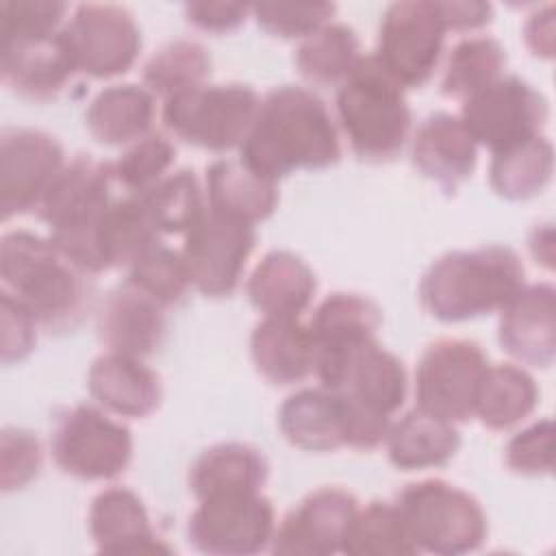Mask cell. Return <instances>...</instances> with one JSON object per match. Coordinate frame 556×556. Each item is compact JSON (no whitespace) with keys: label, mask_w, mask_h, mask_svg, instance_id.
Returning <instances> with one entry per match:
<instances>
[{"label":"cell","mask_w":556,"mask_h":556,"mask_svg":"<svg viewBox=\"0 0 556 556\" xmlns=\"http://www.w3.org/2000/svg\"><path fill=\"white\" fill-rule=\"evenodd\" d=\"M339 156L341 143L330 111L321 98L298 85H280L261 100L239 146V159L271 182L298 169L334 165Z\"/></svg>","instance_id":"cell-1"},{"label":"cell","mask_w":556,"mask_h":556,"mask_svg":"<svg viewBox=\"0 0 556 556\" xmlns=\"http://www.w3.org/2000/svg\"><path fill=\"white\" fill-rule=\"evenodd\" d=\"M89 276L52 239L13 230L0 241L2 291L48 330H74L85 319L91 306Z\"/></svg>","instance_id":"cell-2"},{"label":"cell","mask_w":556,"mask_h":556,"mask_svg":"<svg viewBox=\"0 0 556 556\" xmlns=\"http://www.w3.org/2000/svg\"><path fill=\"white\" fill-rule=\"evenodd\" d=\"M526 285V269L515 250L482 245L439 256L421 278L424 308L441 321H465L502 306Z\"/></svg>","instance_id":"cell-3"},{"label":"cell","mask_w":556,"mask_h":556,"mask_svg":"<svg viewBox=\"0 0 556 556\" xmlns=\"http://www.w3.org/2000/svg\"><path fill=\"white\" fill-rule=\"evenodd\" d=\"M111 163L91 156H74L56 174L37 213L50 228L54 245L87 274L104 271L98 232L115 198Z\"/></svg>","instance_id":"cell-4"},{"label":"cell","mask_w":556,"mask_h":556,"mask_svg":"<svg viewBox=\"0 0 556 556\" xmlns=\"http://www.w3.org/2000/svg\"><path fill=\"white\" fill-rule=\"evenodd\" d=\"M337 117L354 154L384 163L400 154L410 130L404 89L382 70L376 56H363L339 85Z\"/></svg>","instance_id":"cell-5"},{"label":"cell","mask_w":556,"mask_h":556,"mask_svg":"<svg viewBox=\"0 0 556 556\" xmlns=\"http://www.w3.org/2000/svg\"><path fill=\"white\" fill-rule=\"evenodd\" d=\"M395 506L419 552L458 556L486 539V515L480 502L445 480L408 484Z\"/></svg>","instance_id":"cell-6"},{"label":"cell","mask_w":556,"mask_h":556,"mask_svg":"<svg viewBox=\"0 0 556 556\" xmlns=\"http://www.w3.org/2000/svg\"><path fill=\"white\" fill-rule=\"evenodd\" d=\"M261 98L241 83L198 85L165 98L167 130L204 150L224 152L243 143L258 113Z\"/></svg>","instance_id":"cell-7"},{"label":"cell","mask_w":556,"mask_h":556,"mask_svg":"<svg viewBox=\"0 0 556 556\" xmlns=\"http://www.w3.org/2000/svg\"><path fill=\"white\" fill-rule=\"evenodd\" d=\"M315 374L321 387L337 391L361 421H369L376 428H389L393 424L391 415L406 397V369L376 337L343 354L319 361Z\"/></svg>","instance_id":"cell-8"},{"label":"cell","mask_w":556,"mask_h":556,"mask_svg":"<svg viewBox=\"0 0 556 556\" xmlns=\"http://www.w3.org/2000/svg\"><path fill=\"white\" fill-rule=\"evenodd\" d=\"M50 450L59 469L78 480H113L132 458L130 430L98 406L65 408L52 428Z\"/></svg>","instance_id":"cell-9"},{"label":"cell","mask_w":556,"mask_h":556,"mask_svg":"<svg viewBox=\"0 0 556 556\" xmlns=\"http://www.w3.org/2000/svg\"><path fill=\"white\" fill-rule=\"evenodd\" d=\"M445 33L437 2H393L382 15L374 56L402 89L421 87L441 61Z\"/></svg>","instance_id":"cell-10"},{"label":"cell","mask_w":556,"mask_h":556,"mask_svg":"<svg viewBox=\"0 0 556 556\" xmlns=\"http://www.w3.org/2000/svg\"><path fill=\"white\" fill-rule=\"evenodd\" d=\"M486 354L467 339H439L426 348L415 371L417 408L450 424L469 421L486 371Z\"/></svg>","instance_id":"cell-11"},{"label":"cell","mask_w":556,"mask_h":556,"mask_svg":"<svg viewBox=\"0 0 556 556\" xmlns=\"http://www.w3.org/2000/svg\"><path fill=\"white\" fill-rule=\"evenodd\" d=\"M61 41L74 72L91 78L128 72L141 50V33L132 13L119 4L100 2L78 4L61 28Z\"/></svg>","instance_id":"cell-12"},{"label":"cell","mask_w":556,"mask_h":556,"mask_svg":"<svg viewBox=\"0 0 556 556\" xmlns=\"http://www.w3.org/2000/svg\"><path fill=\"white\" fill-rule=\"evenodd\" d=\"M549 115L547 100L519 76H502L463 100L460 119L476 143L493 154L539 137Z\"/></svg>","instance_id":"cell-13"},{"label":"cell","mask_w":556,"mask_h":556,"mask_svg":"<svg viewBox=\"0 0 556 556\" xmlns=\"http://www.w3.org/2000/svg\"><path fill=\"white\" fill-rule=\"evenodd\" d=\"M274 530V506L261 491L204 497L187 526L191 545L213 556L263 552L271 543Z\"/></svg>","instance_id":"cell-14"},{"label":"cell","mask_w":556,"mask_h":556,"mask_svg":"<svg viewBox=\"0 0 556 556\" xmlns=\"http://www.w3.org/2000/svg\"><path fill=\"white\" fill-rule=\"evenodd\" d=\"M185 235L180 254L191 287L208 298L230 295L237 289L254 248V224L215 213L206 206Z\"/></svg>","instance_id":"cell-15"},{"label":"cell","mask_w":556,"mask_h":556,"mask_svg":"<svg viewBox=\"0 0 556 556\" xmlns=\"http://www.w3.org/2000/svg\"><path fill=\"white\" fill-rule=\"evenodd\" d=\"M65 165L61 143L37 128H4L0 135L2 217L33 213Z\"/></svg>","instance_id":"cell-16"},{"label":"cell","mask_w":556,"mask_h":556,"mask_svg":"<svg viewBox=\"0 0 556 556\" xmlns=\"http://www.w3.org/2000/svg\"><path fill=\"white\" fill-rule=\"evenodd\" d=\"M358 510L356 497L339 486L311 491L274 530L271 552L282 556H330L343 552L352 519Z\"/></svg>","instance_id":"cell-17"},{"label":"cell","mask_w":556,"mask_h":556,"mask_svg":"<svg viewBox=\"0 0 556 556\" xmlns=\"http://www.w3.org/2000/svg\"><path fill=\"white\" fill-rule=\"evenodd\" d=\"M500 345L519 363L549 367L556 356V291L549 282L523 285L502 306Z\"/></svg>","instance_id":"cell-18"},{"label":"cell","mask_w":556,"mask_h":556,"mask_svg":"<svg viewBox=\"0 0 556 556\" xmlns=\"http://www.w3.org/2000/svg\"><path fill=\"white\" fill-rule=\"evenodd\" d=\"M278 428L291 445L306 452H332L352 441L348 402L326 387L291 393L278 410Z\"/></svg>","instance_id":"cell-19"},{"label":"cell","mask_w":556,"mask_h":556,"mask_svg":"<svg viewBox=\"0 0 556 556\" xmlns=\"http://www.w3.org/2000/svg\"><path fill=\"white\" fill-rule=\"evenodd\" d=\"M413 165L443 191L454 193L476 169L478 143L458 115H428L413 135Z\"/></svg>","instance_id":"cell-20"},{"label":"cell","mask_w":556,"mask_h":556,"mask_svg":"<svg viewBox=\"0 0 556 556\" xmlns=\"http://www.w3.org/2000/svg\"><path fill=\"white\" fill-rule=\"evenodd\" d=\"M89 534L96 549L102 554L172 552L154 532L139 495L124 486H109L93 497L89 508Z\"/></svg>","instance_id":"cell-21"},{"label":"cell","mask_w":556,"mask_h":556,"mask_svg":"<svg viewBox=\"0 0 556 556\" xmlns=\"http://www.w3.org/2000/svg\"><path fill=\"white\" fill-rule=\"evenodd\" d=\"M91 397L119 417H148L161 404V380L143 358L106 352L98 356L87 374Z\"/></svg>","instance_id":"cell-22"},{"label":"cell","mask_w":556,"mask_h":556,"mask_svg":"<svg viewBox=\"0 0 556 556\" xmlns=\"http://www.w3.org/2000/svg\"><path fill=\"white\" fill-rule=\"evenodd\" d=\"M98 334L109 352L143 358L163 341V306L124 282V287L111 291L104 300L98 313Z\"/></svg>","instance_id":"cell-23"},{"label":"cell","mask_w":556,"mask_h":556,"mask_svg":"<svg viewBox=\"0 0 556 556\" xmlns=\"http://www.w3.org/2000/svg\"><path fill=\"white\" fill-rule=\"evenodd\" d=\"M0 72L4 85L37 102L56 98L76 74L61 41V30L43 39L0 43Z\"/></svg>","instance_id":"cell-24"},{"label":"cell","mask_w":556,"mask_h":556,"mask_svg":"<svg viewBox=\"0 0 556 556\" xmlns=\"http://www.w3.org/2000/svg\"><path fill=\"white\" fill-rule=\"evenodd\" d=\"M250 354L256 371L280 387L302 382L317 365L311 328L300 317H263L252 330Z\"/></svg>","instance_id":"cell-25"},{"label":"cell","mask_w":556,"mask_h":556,"mask_svg":"<svg viewBox=\"0 0 556 556\" xmlns=\"http://www.w3.org/2000/svg\"><path fill=\"white\" fill-rule=\"evenodd\" d=\"M317 289L313 269L293 252H267L248 278L245 291L265 317H300Z\"/></svg>","instance_id":"cell-26"},{"label":"cell","mask_w":556,"mask_h":556,"mask_svg":"<svg viewBox=\"0 0 556 556\" xmlns=\"http://www.w3.org/2000/svg\"><path fill=\"white\" fill-rule=\"evenodd\" d=\"M269 465L261 450L250 443L228 441L204 450L191 465L189 486L198 500L222 493L261 491Z\"/></svg>","instance_id":"cell-27"},{"label":"cell","mask_w":556,"mask_h":556,"mask_svg":"<svg viewBox=\"0 0 556 556\" xmlns=\"http://www.w3.org/2000/svg\"><path fill=\"white\" fill-rule=\"evenodd\" d=\"M206 200L215 213L256 224L276 211L278 189L241 159H219L206 167Z\"/></svg>","instance_id":"cell-28"},{"label":"cell","mask_w":556,"mask_h":556,"mask_svg":"<svg viewBox=\"0 0 556 556\" xmlns=\"http://www.w3.org/2000/svg\"><path fill=\"white\" fill-rule=\"evenodd\" d=\"M380 321V308L369 298L345 291L330 293L315 308L308 324L317 348V363L374 339Z\"/></svg>","instance_id":"cell-29"},{"label":"cell","mask_w":556,"mask_h":556,"mask_svg":"<svg viewBox=\"0 0 556 556\" xmlns=\"http://www.w3.org/2000/svg\"><path fill=\"white\" fill-rule=\"evenodd\" d=\"M384 443L393 467L417 471L441 467L454 458L460 447V434L454 424L415 408L397 424H391Z\"/></svg>","instance_id":"cell-30"},{"label":"cell","mask_w":556,"mask_h":556,"mask_svg":"<svg viewBox=\"0 0 556 556\" xmlns=\"http://www.w3.org/2000/svg\"><path fill=\"white\" fill-rule=\"evenodd\" d=\"M89 132L106 146H128L146 137L154 122V93L132 83L102 89L87 109Z\"/></svg>","instance_id":"cell-31"},{"label":"cell","mask_w":556,"mask_h":556,"mask_svg":"<svg viewBox=\"0 0 556 556\" xmlns=\"http://www.w3.org/2000/svg\"><path fill=\"white\" fill-rule=\"evenodd\" d=\"M536 400V382L526 369L513 363L489 365L478 389L473 417L491 430H508L534 410Z\"/></svg>","instance_id":"cell-32"},{"label":"cell","mask_w":556,"mask_h":556,"mask_svg":"<svg viewBox=\"0 0 556 556\" xmlns=\"http://www.w3.org/2000/svg\"><path fill=\"white\" fill-rule=\"evenodd\" d=\"M363 59L356 33L341 22H328L308 35L298 52L295 65L313 87L341 85Z\"/></svg>","instance_id":"cell-33"},{"label":"cell","mask_w":556,"mask_h":556,"mask_svg":"<svg viewBox=\"0 0 556 556\" xmlns=\"http://www.w3.org/2000/svg\"><path fill=\"white\" fill-rule=\"evenodd\" d=\"M154 243H159V230L154 228L141 198L137 193H128L113 200L98 232L104 269L130 267Z\"/></svg>","instance_id":"cell-34"},{"label":"cell","mask_w":556,"mask_h":556,"mask_svg":"<svg viewBox=\"0 0 556 556\" xmlns=\"http://www.w3.org/2000/svg\"><path fill=\"white\" fill-rule=\"evenodd\" d=\"M554 172V148L545 137H532L493 154L489 180L506 200H528L541 193Z\"/></svg>","instance_id":"cell-35"},{"label":"cell","mask_w":556,"mask_h":556,"mask_svg":"<svg viewBox=\"0 0 556 556\" xmlns=\"http://www.w3.org/2000/svg\"><path fill=\"white\" fill-rule=\"evenodd\" d=\"M343 554L350 556H413L419 554L395 502H369L356 510Z\"/></svg>","instance_id":"cell-36"},{"label":"cell","mask_w":556,"mask_h":556,"mask_svg":"<svg viewBox=\"0 0 556 556\" xmlns=\"http://www.w3.org/2000/svg\"><path fill=\"white\" fill-rule=\"evenodd\" d=\"M506 65L504 48L497 39L480 35L460 39L447 56L441 91L450 98L467 100L502 78Z\"/></svg>","instance_id":"cell-37"},{"label":"cell","mask_w":556,"mask_h":556,"mask_svg":"<svg viewBox=\"0 0 556 556\" xmlns=\"http://www.w3.org/2000/svg\"><path fill=\"white\" fill-rule=\"evenodd\" d=\"M154 224V228L167 235L187 232L204 213L202 191L191 169L167 174L146 193H137Z\"/></svg>","instance_id":"cell-38"},{"label":"cell","mask_w":556,"mask_h":556,"mask_svg":"<svg viewBox=\"0 0 556 556\" xmlns=\"http://www.w3.org/2000/svg\"><path fill=\"white\" fill-rule=\"evenodd\" d=\"M211 74L208 50L191 39L165 43L143 67V83L156 96L169 98L178 91L204 85Z\"/></svg>","instance_id":"cell-39"},{"label":"cell","mask_w":556,"mask_h":556,"mask_svg":"<svg viewBox=\"0 0 556 556\" xmlns=\"http://www.w3.org/2000/svg\"><path fill=\"white\" fill-rule=\"evenodd\" d=\"M126 282L150 295L163 308L182 302L191 287L182 254L161 241L128 267Z\"/></svg>","instance_id":"cell-40"},{"label":"cell","mask_w":556,"mask_h":556,"mask_svg":"<svg viewBox=\"0 0 556 556\" xmlns=\"http://www.w3.org/2000/svg\"><path fill=\"white\" fill-rule=\"evenodd\" d=\"M174 156L176 148L163 132H148L111 163V172L128 193H146L167 176Z\"/></svg>","instance_id":"cell-41"},{"label":"cell","mask_w":556,"mask_h":556,"mask_svg":"<svg viewBox=\"0 0 556 556\" xmlns=\"http://www.w3.org/2000/svg\"><path fill=\"white\" fill-rule=\"evenodd\" d=\"M67 4L59 0H4L0 2V43L43 39L63 26Z\"/></svg>","instance_id":"cell-42"},{"label":"cell","mask_w":556,"mask_h":556,"mask_svg":"<svg viewBox=\"0 0 556 556\" xmlns=\"http://www.w3.org/2000/svg\"><path fill=\"white\" fill-rule=\"evenodd\" d=\"M334 11L337 7L330 2H263L252 7L256 24L282 39H306L328 24Z\"/></svg>","instance_id":"cell-43"},{"label":"cell","mask_w":556,"mask_h":556,"mask_svg":"<svg viewBox=\"0 0 556 556\" xmlns=\"http://www.w3.org/2000/svg\"><path fill=\"white\" fill-rule=\"evenodd\" d=\"M43 465L37 437L28 430L7 428L0 439V484L2 491H17L33 482Z\"/></svg>","instance_id":"cell-44"},{"label":"cell","mask_w":556,"mask_h":556,"mask_svg":"<svg viewBox=\"0 0 556 556\" xmlns=\"http://www.w3.org/2000/svg\"><path fill=\"white\" fill-rule=\"evenodd\" d=\"M506 465L521 476H543L554 467V424L539 419L519 430L506 445Z\"/></svg>","instance_id":"cell-45"},{"label":"cell","mask_w":556,"mask_h":556,"mask_svg":"<svg viewBox=\"0 0 556 556\" xmlns=\"http://www.w3.org/2000/svg\"><path fill=\"white\" fill-rule=\"evenodd\" d=\"M2 313V361L15 363L30 354L37 341V319L7 291H0Z\"/></svg>","instance_id":"cell-46"},{"label":"cell","mask_w":556,"mask_h":556,"mask_svg":"<svg viewBox=\"0 0 556 556\" xmlns=\"http://www.w3.org/2000/svg\"><path fill=\"white\" fill-rule=\"evenodd\" d=\"M250 7L237 2H191L185 15L191 24L206 33H230L245 22Z\"/></svg>","instance_id":"cell-47"},{"label":"cell","mask_w":556,"mask_h":556,"mask_svg":"<svg viewBox=\"0 0 556 556\" xmlns=\"http://www.w3.org/2000/svg\"><path fill=\"white\" fill-rule=\"evenodd\" d=\"M447 30H471L491 22L493 7L489 2H437Z\"/></svg>","instance_id":"cell-48"},{"label":"cell","mask_w":556,"mask_h":556,"mask_svg":"<svg viewBox=\"0 0 556 556\" xmlns=\"http://www.w3.org/2000/svg\"><path fill=\"white\" fill-rule=\"evenodd\" d=\"M523 37L534 56H543V59L554 56V7L552 4L530 15L523 28Z\"/></svg>","instance_id":"cell-49"},{"label":"cell","mask_w":556,"mask_h":556,"mask_svg":"<svg viewBox=\"0 0 556 556\" xmlns=\"http://www.w3.org/2000/svg\"><path fill=\"white\" fill-rule=\"evenodd\" d=\"M530 252L536 263L552 269L554 267V230L549 224H541L530 235Z\"/></svg>","instance_id":"cell-50"}]
</instances>
